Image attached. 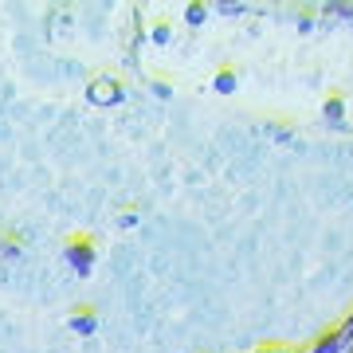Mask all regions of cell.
<instances>
[{
    "instance_id": "8992f818",
    "label": "cell",
    "mask_w": 353,
    "mask_h": 353,
    "mask_svg": "<svg viewBox=\"0 0 353 353\" xmlns=\"http://www.w3.org/2000/svg\"><path fill=\"white\" fill-rule=\"evenodd\" d=\"M322 118H326L334 130H345L350 122H345V94L341 90H330L326 102H322Z\"/></svg>"
},
{
    "instance_id": "4fadbf2b",
    "label": "cell",
    "mask_w": 353,
    "mask_h": 353,
    "mask_svg": "<svg viewBox=\"0 0 353 353\" xmlns=\"http://www.w3.org/2000/svg\"><path fill=\"white\" fill-rule=\"evenodd\" d=\"M299 32H314V20H310V12H303V20H299Z\"/></svg>"
},
{
    "instance_id": "5bb4252c",
    "label": "cell",
    "mask_w": 353,
    "mask_h": 353,
    "mask_svg": "<svg viewBox=\"0 0 353 353\" xmlns=\"http://www.w3.org/2000/svg\"><path fill=\"white\" fill-rule=\"evenodd\" d=\"M345 353H353V341H350V345H345Z\"/></svg>"
},
{
    "instance_id": "9c48e42d",
    "label": "cell",
    "mask_w": 353,
    "mask_h": 353,
    "mask_svg": "<svg viewBox=\"0 0 353 353\" xmlns=\"http://www.w3.org/2000/svg\"><path fill=\"white\" fill-rule=\"evenodd\" d=\"M138 220H141V212H138V208H134V204H130V208H122V212H118V228H138Z\"/></svg>"
},
{
    "instance_id": "ba28073f",
    "label": "cell",
    "mask_w": 353,
    "mask_h": 353,
    "mask_svg": "<svg viewBox=\"0 0 353 353\" xmlns=\"http://www.w3.org/2000/svg\"><path fill=\"white\" fill-rule=\"evenodd\" d=\"M204 20H208V4H201V0L185 4V24H189V28H201Z\"/></svg>"
},
{
    "instance_id": "6da1fadb",
    "label": "cell",
    "mask_w": 353,
    "mask_h": 353,
    "mask_svg": "<svg viewBox=\"0 0 353 353\" xmlns=\"http://www.w3.org/2000/svg\"><path fill=\"white\" fill-rule=\"evenodd\" d=\"M63 259H67V267H71L79 279L94 275V267H99V240H94L90 232H75V236H67Z\"/></svg>"
},
{
    "instance_id": "7a4b0ae2",
    "label": "cell",
    "mask_w": 353,
    "mask_h": 353,
    "mask_svg": "<svg viewBox=\"0 0 353 353\" xmlns=\"http://www.w3.org/2000/svg\"><path fill=\"white\" fill-rule=\"evenodd\" d=\"M122 99H126V83H122L118 75H110V71H102V75H94L87 83V102L90 106H102V110H106V106H118Z\"/></svg>"
},
{
    "instance_id": "30bf717a",
    "label": "cell",
    "mask_w": 353,
    "mask_h": 353,
    "mask_svg": "<svg viewBox=\"0 0 353 353\" xmlns=\"http://www.w3.org/2000/svg\"><path fill=\"white\" fill-rule=\"evenodd\" d=\"M150 90L157 94V99H173V83H169V79H153Z\"/></svg>"
},
{
    "instance_id": "7c38bea8",
    "label": "cell",
    "mask_w": 353,
    "mask_h": 353,
    "mask_svg": "<svg viewBox=\"0 0 353 353\" xmlns=\"http://www.w3.org/2000/svg\"><path fill=\"white\" fill-rule=\"evenodd\" d=\"M220 12L224 16H243V4H220Z\"/></svg>"
},
{
    "instance_id": "8fae6325",
    "label": "cell",
    "mask_w": 353,
    "mask_h": 353,
    "mask_svg": "<svg viewBox=\"0 0 353 353\" xmlns=\"http://www.w3.org/2000/svg\"><path fill=\"white\" fill-rule=\"evenodd\" d=\"M338 330H341V334H345V338L353 341V310H350V318H345V322H338Z\"/></svg>"
},
{
    "instance_id": "277c9868",
    "label": "cell",
    "mask_w": 353,
    "mask_h": 353,
    "mask_svg": "<svg viewBox=\"0 0 353 353\" xmlns=\"http://www.w3.org/2000/svg\"><path fill=\"white\" fill-rule=\"evenodd\" d=\"M345 345H350V338H345L338 326H330L326 334H318V338L310 341V350L306 353H345Z\"/></svg>"
},
{
    "instance_id": "5b68a950",
    "label": "cell",
    "mask_w": 353,
    "mask_h": 353,
    "mask_svg": "<svg viewBox=\"0 0 353 353\" xmlns=\"http://www.w3.org/2000/svg\"><path fill=\"white\" fill-rule=\"evenodd\" d=\"M212 90L216 94H236V90H240V67L236 63H220L216 67V75H212Z\"/></svg>"
},
{
    "instance_id": "52a82bcc",
    "label": "cell",
    "mask_w": 353,
    "mask_h": 353,
    "mask_svg": "<svg viewBox=\"0 0 353 353\" xmlns=\"http://www.w3.org/2000/svg\"><path fill=\"white\" fill-rule=\"evenodd\" d=\"M150 39H153V48H169V43H173V24H169L165 16H157L150 24Z\"/></svg>"
},
{
    "instance_id": "3957f363",
    "label": "cell",
    "mask_w": 353,
    "mask_h": 353,
    "mask_svg": "<svg viewBox=\"0 0 353 353\" xmlns=\"http://www.w3.org/2000/svg\"><path fill=\"white\" fill-rule=\"evenodd\" d=\"M67 326H71V334H79V338H94V334H99V310H94V306H75L71 318H67Z\"/></svg>"
}]
</instances>
